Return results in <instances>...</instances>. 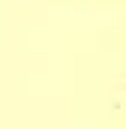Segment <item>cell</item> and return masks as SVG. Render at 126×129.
<instances>
[]
</instances>
